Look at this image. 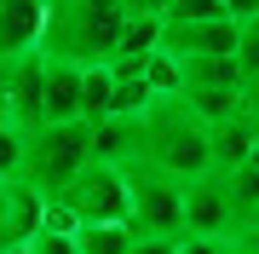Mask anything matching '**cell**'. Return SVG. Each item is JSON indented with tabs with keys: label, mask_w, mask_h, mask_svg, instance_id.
<instances>
[{
	"label": "cell",
	"mask_w": 259,
	"mask_h": 254,
	"mask_svg": "<svg viewBox=\"0 0 259 254\" xmlns=\"http://www.w3.org/2000/svg\"><path fill=\"white\" fill-rule=\"evenodd\" d=\"M58 197L69 202V214L81 220V226H133V179L121 168L93 162V168L75 173Z\"/></svg>",
	"instance_id": "277c9868"
},
{
	"label": "cell",
	"mask_w": 259,
	"mask_h": 254,
	"mask_svg": "<svg viewBox=\"0 0 259 254\" xmlns=\"http://www.w3.org/2000/svg\"><path fill=\"white\" fill-rule=\"evenodd\" d=\"M225 12H231L236 23H253L259 18V0H225Z\"/></svg>",
	"instance_id": "484cf974"
},
{
	"label": "cell",
	"mask_w": 259,
	"mask_h": 254,
	"mask_svg": "<svg viewBox=\"0 0 259 254\" xmlns=\"http://www.w3.org/2000/svg\"><path fill=\"white\" fill-rule=\"evenodd\" d=\"M6 81H12V64H0V104H6Z\"/></svg>",
	"instance_id": "f1b7e54d"
},
{
	"label": "cell",
	"mask_w": 259,
	"mask_h": 254,
	"mask_svg": "<svg viewBox=\"0 0 259 254\" xmlns=\"http://www.w3.org/2000/svg\"><path fill=\"white\" fill-rule=\"evenodd\" d=\"M0 254H29V243H18V248H0Z\"/></svg>",
	"instance_id": "f546056e"
},
{
	"label": "cell",
	"mask_w": 259,
	"mask_h": 254,
	"mask_svg": "<svg viewBox=\"0 0 259 254\" xmlns=\"http://www.w3.org/2000/svg\"><path fill=\"white\" fill-rule=\"evenodd\" d=\"M236 69H242V81H259V29H253V23H242V47H236Z\"/></svg>",
	"instance_id": "44dd1931"
},
{
	"label": "cell",
	"mask_w": 259,
	"mask_h": 254,
	"mask_svg": "<svg viewBox=\"0 0 259 254\" xmlns=\"http://www.w3.org/2000/svg\"><path fill=\"white\" fill-rule=\"evenodd\" d=\"M87 168H93V122H40V127H29L23 168H18L23 185H35L40 197H58Z\"/></svg>",
	"instance_id": "3957f363"
},
{
	"label": "cell",
	"mask_w": 259,
	"mask_h": 254,
	"mask_svg": "<svg viewBox=\"0 0 259 254\" xmlns=\"http://www.w3.org/2000/svg\"><path fill=\"white\" fill-rule=\"evenodd\" d=\"M6 110L23 127L47 122V52H23L12 58V81H6Z\"/></svg>",
	"instance_id": "9c48e42d"
},
{
	"label": "cell",
	"mask_w": 259,
	"mask_h": 254,
	"mask_svg": "<svg viewBox=\"0 0 259 254\" xmlns=\"http://www.w3.org/2000/svg\"><path fill=\"white\" fill-rule=\"evenodd\" d=\"M161 47L173 58H185V64H190V58H236L242 23L236 18H202V23H173V18H167Z\"/></svg>",
	"instance_id": "52a82bcc"
},
{
	"label": "cell",
	"mask_w": 259,
	"mask_h": 254,
	"mask_svg": "<svg viewBox=\"0 0 259 254\" xmlns=\"http://www.w3.org/2000/svg\"><path fill=\"white\" fill-rule=\"evenodd\" d=\"M248 220H253V226H259V208H253V214H248Z\"/></svg>",
	"instance_id": "d6a6232c"
},
{
	"label": "cell",
	"mask_w": 259,
	"mask_h": 254,
	"mask_svg": "<svg viewBox=\"0 0 259 254\" xmlns=\"http://www.w3.org/2000/svg\"><path fill=\"white\" fill-rule=\"evenodd\" d=\"M253 29H259V18H253Z\"/></svg>",
	"instance_id": "836d02e7"
},
{
	"label": "cell",
	"mask_w": 259,
	"mask_h": 254,
	"mask_svg": "<svg viewBox=\"0 0 259 254\" xmlns=\"http://www.w3.org/2000/svg\"><path fill=\"white\" fill-rule=\"evenodd\" d=\"M144 81H150V93H156V98H185V64H179L167 47L144 64Z\"/></svg>",
	"instance_id": "ac0fdd59"
},
{
	"label": "cell",
	"mask_w": 259,
	"mask_h": 254,
	"mask_svg": "<svg viewBox=\"0 0 259 254\" xmlns=\"http://www.w3.org/2000/svg\"><path fill=\"white\" fill-rule=\"evenodd\" d=\"M167 18L173 23H202V18H231V12H225V0H173Z\"/></svg>",
	"instance_id": "ffe728a7"
},
{
	"label": "cell",
	"mask_w": 259,
	"mask_h": 254,
	"mask_svg": "<svg viewBox=\"0 0 259 254\" xmlns=\"http://www.w3.org/2000/svg\"><path fill=\"white\" fill-rule=\"evenodd\" d=\"M110 110H115V69L87 64L81 69V122H104Z\"/></svg>",
	"instance_id": "4fadbf2b"
},
{
	"label": "cell",
	"mask_w": 259,
	"mask_h": 254,
	"mask_svg": "<svg viewBox=\"0 0 259 254\" xmlns=\"http://www.w3.org/2000/svg\"><path fill=\"white\" fill-rule=\"evenodd\" d=\"M93 162L133 173L144 162V116H104V122H93Z\"/></svg>",
	"instance_id": "ba28073f"
},
{
	"label": "cell",
	"mask_w": 259,
	"mask_h": 254,
	"mask_svg": "<svg viewBox=\"0 0 259 254\" xmlns=\"http://www.w3.org/2000/svg\"><path fill=\"white\" fill-rule=\"evenodd\" d=\"M133 254H173V243H167V237H139Z\"/></svg>",
	"instance_id": "4316f807"
},
{
	"label": "cell",
	"mask_w": 259,
	"mask_h": 254,
	"mask_svg": "<svg viewBox=\"0 0 259 254\" xmlns=\"http://www.w3.org/2000/svg\"><path fill=\"white\" fill-rule=\"evenodd\" d=\"M253 139H259V127L248 122V116L219 122V127H213V173H236L242 162L253 156Z\"/></svg>",
	"instance_id": "7c38bea8"
},
{
	"label": "cell",
	"mask_w": 259,
	"mask_h": 254,
	"mask_svg": "<svg viewBox=\"0 0 259 254\" xmlns=\"http://www.w3.org/2000/svg\"><path fill=\"white\" fill-rule=\"evenodd\" d=\"M248 162H259V139H253V156H248Z\"/></svg>",
	"instance_id": "4dcf8cb0"
},
{
	"label": "cell",
	"mask_w": 259,
	"mask_h": 254,
	"mask_svg": "<svg viewBox=\"0 0 259 254\" xmlns=\"http://www.w3.org/2000/svg\"><path fill=\"white\" fill-rule=\"evenodd\" d=\"M185 104L207 127H219V122H231V116H242V87H185Z\"/></svg>",
	"instance_id": "5bb4252c"
},
{
	"label": "cell",
	"mask_w": 259,
	"mask_h": 254,
	"mask_svg": "<svg viewBox=\"0 0 259 254\" xmlns=\"http://www.w3.org/2000/svg\"><path fill=\"white\" fill-rule=\"evenodd\" d=\"M242 116L259 127V87H242Z\"/></svg>",
	"instance_id": "83f0119b"
},
{
	"label": "cell",
	"mask_w": 259,
	"mask_h": 254,
	"mask_svg": "<svg viewBox=\"0 0 259 254\" xmlns=\"http://www.w3.org/2000/svg\"><path fill=\"white\" fill-rule=\"evenodd\" d=\"M231 179V197H236V208H242V220L259 208V162H242L236 173H225Z\"/></svg>",
	"instance_id": "d6986e66"
},
{
	"label": "cell",
	"mask_w": 259,
	"mask_h": 254,
	"mask_svg": "<svg viewBox=\"0 0 259 254\" xmlns=\"http://www.w3.org/2000/svg\"><path fill=\"white\" fill-rule=\"evenodd\" d=\"M47 122H81V64L47 58Z\"/></svg>",
	"instance_id": "8fae6325"
},
{
	"label": "cell",
	"mask_w": 259,
	"mask_h": 254,
	"mask_svg": "<svg viewBox=\"0 0 259 254\" xmlns=\"http://www.w3.org/2000/svg\"><path fill=\"white\" fill-rule=\"evenodd\" d=\"M23 144H29V127L0 104V179H18L23 168Z\"/></svg>",
	"instance_id": "e0dca14e"
},
{
	"label": "cell",
	"mask_w": 259,
	"mask_h": 254,
	"mask_svg": "<svg viewBox=\"0 0 259 254\" xmlns=\"http://www.w3.org/2000/svg\"><path fill=\"white\" fill-rule=\"evenodd\" d=\"M139 168L161 173V179H179V185L213 173V127L185 98H156L144 110V162Z\"/></svg>",
	"instance_id": "6da1fadb"
},
{
	"label": "cell",
	"mask_w": 259,
	"mask_h": 254,
	"mask_svg": "<svg viewBox=\"0 0 259 254\" xmlns=\"http://www.w3.org/2000/svg\"><path fill=\"white\" fill-rule=\"evenodd\" d=\"M173 254H231V248H225L219 237H179Z\"/></svg>",
	"instance_id": "cb8c5ba5"
},
{
	"label": "cell",
	"mask_w": 259,
	"mask_h": 254,
	"mask_svg": "<svg viewBox=\"0 0 259 254\" xmlns=\"http://www.w3.org/2000/svg\"><path fill=\"white\" fill-rule=\"evenodd\" d=\"M40 29H47V0H0V64L40 52Z\"/></svg>",
	"instance_id": "30bf717a"
},
{
	"label": "cell",
	"mask_w": 259,
	"mask_h": 254,
	"mask_svg": "<svg viewBox=\"0 0 259 254\" xmlns=\"http://www.w3.org/2000/svg\"><path fill=\"white\" fill-rule=\"evenodd\" d=\"M225 248H231V254H259V226H253V220H242V226L225 237Z\"/></svg>",
	"instance_id": "603a6c76"
},
{
	"label": "cell",
	"mask_w": 259,
	"mask_h": 254,
	"mask_svg": "<svg viewBox=\"0 0 259 254\" xmlns=\"http://www.w3.org/2000/svg\"><path fill=\"white\" fill-rule=\"evenodd\" d=\"M185 64V58H179ZM185 87H248L236 69V58H190L185 64Z\"/></svg>",
	"instance_id": "2e32d148"
},
{
	"label": "cell",
	"mask_w": 259,
	"mask_h": 254,
	"mask_svg": "<svg viewBox=\"0 0 259 254\" xmlns=\"http://www.w3.org/2000/svg\"><path fill=\"white\" fill-rule=\"evenodd\" d=\"M127 29L121 0H47V29H40V52L64 58V64H110Z\"/></svg>",
	"instance_id": "7a4b0ae2"
},
{
	"label": "cell",
	"mask_w": 259,
	"mask_h": 254,
	"mask_svg": "<svg viewBox=\"0 0 259 254\" xmlns=\"http://www.w3.org/2000/svg\"><path fill=\"white\" fill-rule=\"evenodd\" d=\"M0 202H6V179H0Z\"/></svg>",
	"instance_id": "1f68e13d"
},
{
	"label": "cell",
	"mask_w": 259,
	"mask_h": 254,
	"mask_svg": "<svg viewBox=\"0 0 259 254\" xmlns=\"http://www.w3.org/2000/svg\"><path fill=\"white\" fill-rule=\"evenodd\" d=\"M242 226V208L231 197V179L225 173H202L185 185V237H231Z\"/></svg>",
	"instance_id": "8992f818"
},
{
	"label": "cell",
	"mask_w": 259,
	"mask_h": 254,
	"mask_svg": "<svg viewBox=\"0 0 259 254\" xmlns=\"http://www.w3.org/2000/svg\"><path fill=\"white\" fill-rule=\"evenodd\" d=\"M121 6H127V18H167L173 0H121Z\"/></svg>",
	"instance_id": "d4e9b609"
},
{
	"label": "cell",
	"mask_w": 259,
	"mask_h": 254,
	"mask_svg": "<svg viewBox=\"0 0 259 254\" xmlns=\"http://www.w3.org/2000/svg\"><path fill=\"white\" fill-rule=\"evenodd\" d=\"M139 231L133 226H81L75 231V248L81 254H133Z\"/></svg>",
	"instance_id": "9a60e30c"
},
{
	"label": "cell",
	"mask_w": 259,
	"mask_h": 254,
	"mask_svg": "<svg viewBox=\"0 0 259 254\" xmlns=\"http://www.w3.org/2000/svg\"><path fill=\"white\" fill-rule=\"evenodd\" d=\"M29 254H81V248H75V237H69V231H35Z\"/></svg>",
	"instance_id": "7402d4cb"
},
{
	"label": "cell",
	"mask_w": 259,
	"mask_h": 254,
	"mask_svg": "<svg viewBox=\"0 0 259 254\" xmlns=\"http://www.w3.org/2000/svg\"><path fill=\"white\" fill-rule=\"evenodd\" d=\"M127 179H133V231L179 243L185 237V185L150 173V168H133Z\"/></svg>",
	"instance_id": "5b68a950"
}]
</instances>
